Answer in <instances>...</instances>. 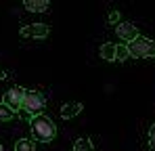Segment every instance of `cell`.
Wrapping results in <instances>:
<instances>
[{"label":"cell","instance_id":"6da1fadb","mask_svg":"<svg viewBox=\"0 0 155 151\" xmlns=\"http://www.w3.org/2000/svg\"><path fill=\"white\" fill-rule=\"evenodd\" d=\"M31 136H34V141H40V143H51L52 139H54V134H57V126L52 122L48 116H36V118H31Z\"/></svg>","mask_w":155,"mask_h":151},{"label":"cell","instance_id":"7a4b0ae2","mask_svg":"<svg viewBox=\"0 0 155 151\" xmlns=\"http://www.w3.org/2000/svg\"><path fill=\"white\" fill-rule=\"evenodd\" d=\"M128 50H130V57H134V59L155 57V40L145 38V36H138L136 40H132L128 44Z\"/></svg>","mask_w":155,"mask_h":151},{"label":"cell","instance_id":"3957f363","mask_svg":"<svg viewBox=\"0 0 155 151\" xmlns=\"http://www.w3.org/2000/svg\"><path fill=\"white\" fill-rule=\"evenodd\" d=\"M21 109H25L31 118L42 116L44 109H46V99H44V95H40V92H36V90H27L25 92V101H23V107H21Z\"/></svg>","mask_w":155,"mask_h":151},{"label":"cell","instance_id":"277c9868","mask_svg":"<svg viewBox=\"0 0 155 151\" xmlns=\"http://www.w3.org/2000/svg\"><path fill=\"white\" fill-rule=\"evenodd\" d=\"M25 88H21V86H13V88H8L6 92H4V97H2V103L6 105V107H11L13 111H17V109H21L23 107V101H25Z\"/></svg>","mask_w":155,"mask_h":151},{"label":"cell","instance_id":"5b68a950","mask_svg":"<svg viewBox=\"0 0 155 151\" xmlns=\"http://www.w3.org/2000/svg\"><path fill=\"white\" fill-rule=\"evenodd\" d=\"M23 38H36V40H44L48 34H51V27L44 23H31L27 25V27H21V32H19Z\"/></svg>","mask_w":155,"mask_h":151},{"label":"cell","instance_id":"8992f818","mask_svg":"<svg viewBox=\"0 0 155 151\" xmlns=\"http://www.w3.org/2000/svg\"><path fill=\"white\" fill-rule=\"evenodd\" d=\"M115 36L120 38V40H124V42H132V40H136L138 38V29H136V25L128 23V21H120V23L115 25Z\"/></svg>","mask_w":155,"mask_h":151},{"label":"cell","instance_id":"52a82bcc","mask_svg":"<svg viewBox=\"0 0 155 151\" xmlns=\"http://www.w3.org/2000/svg\"><path fill=\"white\" fill-rule=\"evenodd\" d=\"M84 109V105L82 103H78V101H71V103H67V105H63V109H61V118L63 120H71V118H76L78 113Z\"/></svg>","mask_w":155,"mask_h":151},{"label":"cell","instance_id":"ba28073f","mask_svg":"<svg viewBox=\"0 0 155 151\" xmlns=\"http://www.w3.org/2000/svg\"><path fill=\"white\" fill-rule=\"evenodd\" d=\"M48 4H51V0H23V6L29 13H44V11H48Z\"/></svg>","mask_w":155,"mask_h":151},{"label":"cell","instance_id":"9c48e42d","mask_svg":"<svg viewBox=\"0 0 155 151\" xmlns=\"http://www.w3.org/2000/svg\"><path fill=\"white\" fill-rule=\"evenodd\" d=\"M101 57L105 61H115V44H111V42L103 44L101 46Z\"/></svg>","mask_w":155,"mask_h":151},{"label":"cell","instance_id":"30bf717a","mask_svg":"<svg viewBox=\"0 0 155 151\" xmlns=\"http://www.w3.org/2000/svg\"><path fill=\"white\" fill-rule=\"evenodd\" d=\"M74 151H94V147H92L90 139H86V136H80L76 143H74Z\"/></svg>","mask_w":155,"mask_h":151},{"label":"cell","instance_id":"8fae6325","mask_svg":"<svg viewBox=\"0 0 155 151\" xmlns=\"http://www.w3.org/2000/svg\"><path fill=\"white\" fill-rule=\"evenodd\" d=\"M15 151H36V143L31 139H19L15 143Z\"/></svg>","mask_w":155,"mask_h":151},{"label":"cell","instance_id":"7c38bea8","mask_svg":"<svg viewBox=\"0 0 155 151\" xmlns=\"http://www.w3.org/2000/svg\"><path fill=\"white\" fill-rule=\"evenodd\" d=\"M130 59L128 44H115V61H126Z\"/></svg>","mask_w":155,"mask_h":151},{"label":"cell","instance_id":"4fadbf2b","mask_svg":"<svg viewBox=\"0 0 155 151\" xmlns=\"http://www.w3.org/2000/svg\"><path fill=\"white\" fill-rule=\"evenodd\" d=\"M13 116H15V111L11 107H6L4 103H0V120H11Z\"/></svg>","mask_w":155,"mask_h":151},{"label":"cell","instance_id":"5bb4252c","mask_svg":"<svg viewBox=\"0 0 155 151\" xmlns=\"http://www.w3.org/2000/svg\"><path fill=\"white\" fill-rule=\"evenodd\" d=\"M149 147L151 151H155V124L149 128Z\"/></svg>","mask_w":155,"mask_h":151},{"label":"cell","instance_id":"9a60e30c","mask_svg":"<svg viewBox=\"0 0 155 151\" xmlns=\"http://www.w3.org/2000/svg\"><path fill=\"white\" fill-rule=\"evenodd\" d=\"M107 21H109V23H120V13H117V11H111V13L107 15Z\"/></svg>","mask_w":155,"mask_h":151},{"label":"cell","instance_id":"2e32d148","mask_svg":"<svg viewBox=\"0 0 155 151\" xmlns=\"http://www.w3.org/2000/svg\"><path fill=\"white\" fill-rule=\"evenodd\" d=\"M2 78H4V72H0V80H2Z\"/></svg>","mask_w":155,"mask_h":151},{"label":"cell","instance_id":"e0dca14e","mask_svg":"<svg viewBox=\"0 0 155 151\" xmlns=\"http://www.w3.org/2000/svg\"><path fill=\"white\" fill-rule=\"evenodd\" d=\"M0 151H2V145H0Z\"/></svg>","mask_w":155,"mask_h":151}]
</instances>
